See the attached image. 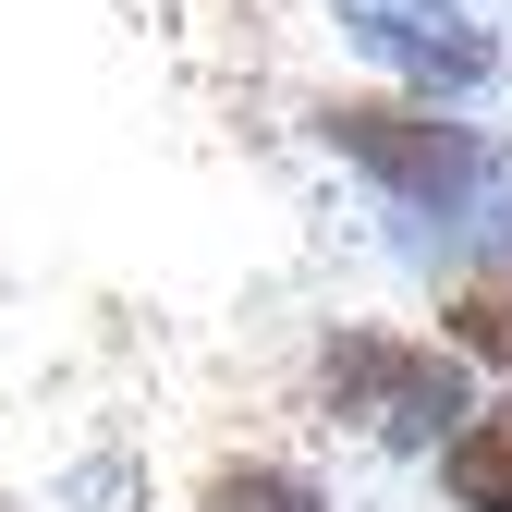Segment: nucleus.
<instances>
[{"label":"nucleus","instance_id":"1","mask_svg":"<svg viewBox=\"0 0 512 512\" xmlns=\"http://www.w3.org/2000/svg\"><path fill=\"white\" fill-rule=\"evenodd\" d=\"M330 147L391 220H415L439 256H512V135H488L476 110H427V98H330L317 110Z\"/></svg>","mask_w":512,"mask_h":512},{"label":"nucleus","instance_id":"2","mask_svg":"<svg viewBox=\"0 0 512 512\" xmlns=\"http://www.w3.org/2000/svg\"><path fill=\"white\" fill-rule=\"evenodd\" d=\"M305 391H317L330 427H354L366 452H427V464L488 415L476 403V366L439 342V330H378V317H342V330L317 342Z\"/></svg>","mask_w":512,"mask_h":512},{"label":"nucleus","instance_id":"3","mask_svg":"<svg viewBox=\"0 0 512 512\" xmlns=\"http://www.w3.org/2000/svg\"><path fill=\"white\" fill-rule=\"evenodd\" d=\"M342 37L391 74V98H427V110H464L500 86V37L464 25V13H391V0H354Z\"/></svg>","mask_w":512,"mask_h":512},{"label":"nucleus","instance_id":"4","mask_svg":"<svg viewBox=\"0 0 512 512\" xmlns=\"http://www.w3.org/2000/svg\"><path fill=\"white\" fill-rule=\"evenodd\" d=\"M196 512H342V500L317 488L305 464H281V452H232V464H208Z\"/></svg>","mask_w":512,"mask_h":512},{"label":"nucleus","instance_id":"5","mask_svg":"<svg viewBox=\"0 0 512 512\" xmlns=\"http://www.w3.org/2000/svg\"><path fill=\"white\" fill-rule=\"evenodd\" d=\"M439 500L452 512H512V403H488L452 452H439Z\"/></svg>","mask_w":512,"mask_h":512},{"label":"nucleus","instance_id":"6","mask_svg":"<svg viewBox=\"0 0 512 512\" xmlns=\"http://www.w3.org/2000/svg\"><path fill=\"white\" fill-rule=\"evenodd\" d=\"M439 342H452L464 366H500L512 378V281H452V293H439Z\"/></svg>","mask_w":512,"mask_h":512},{"label":"nucleus","instance_id":"7","mask_svg":"<svg viewBox=\"0 0 512 512\" xmlns=\"http://www.w3.org/2000/svg\"><path fill=\"white\" fill-rule=\"evenodd\" d=\"M391 13H452V0H391Z\"/></svg>","mask_w":512,"mask_h":512}]
</instances>
